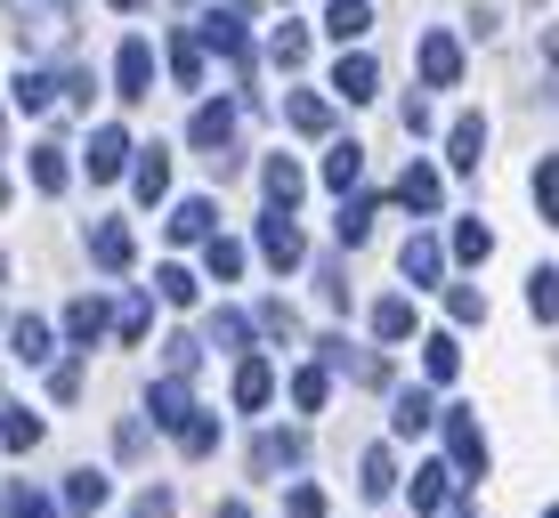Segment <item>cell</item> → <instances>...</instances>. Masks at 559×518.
Masks as SVG:
<instances>
[{"instance_id":"6da1fadb","label":"cell","mask_w":559,"mask_h":518,"mask_svg":"<svg viewBox=\"0 0 559 518\" xmlns=\"http://www.w3.org/2000/svg\"><path fill=\"white\" fill-rule=\"evenodd\" d=\"M195 41H203V49H219L227 65L252 82V33H243V16H236V9H211L203 25H195Z\"/></svg>"},{"instance_id":"7a4b0ae2","label":"cell","mask_w":559,"mask_h":518,"mask_svg":"<svg viewBox=\"0 0 559 518\" xmlns=\"http://www.w3.org/2000/svg\"><path fill=\"white\" fill-rule=\"evenodd\" d=\"M447 454H454V478H487V437H478L471 406L447 413Z\"/></svg>"},{"instance_id":"3957f363","label":"cell","mask_w":559,"mask_h":518,"mask_svg":"<svg viewBox=\"0 0 559 518\" xmlns=\"http://www.w3.org/2000/svg\"><path fill=\"white\" fill-rule=\"evenodd\" d=\"M236 113H243V106H227V98L203 106L195 122H187V146H203L211 162H236V155H227V138H236Z\"/></svg>"},{"instance_id":"277c9868","label":"cell","mask_w":559,"mask_h":518,"mask_svg":"<svg viewBox=\"0 0 559 518\" xmlns=\"http://www.w3.org/2000/svg\"><path fill=\"white\" fill-rule=\"evenodd\" d=\"M211 227H219V210H211V195H187V203H179V210L163 219V236H170V252H187V243H219Z\"/></svg>"},{"instance_id":"5b68a950","label":"cell","mask_w":559,"mask_h":518,"mask_svg":"<svg viewBox=\"0 0 559 518\" xmlns=\"http://www.w3.org/2000/svg\"><path fill=\"white\" fill-rule=\"evenodd\" d=\"M317 357L324 364H341V373H349V381H365V389H381V381H390V357H373V349H357V340H317Z\"/></svg>"},{"instance_id":"8992f818","label":"cell","mask_w":559,"mask_h":518,"mask_svg":"<svg viewBox=\"0 0 559 518\" xmlns=\"http://www.w3.org/2000/svg\"><path fill=\"white\" fill-rule=\"evenodd\" d=\"M146 413H154V430L187 437V421H195V389H187V381H154V389H146Z\"/></svg>"},{"instance_id":"52a82bcc","label":"cell","mask_w":559,"mask_h":518,"mask_svg":"<svg viewBox=\"0 0 559 518\" xmlns=\"http://www.w3.org/2000/svg\"><path fill=\"white\" fill-rule=\"evenodd\" d=\"M260 252H267V267H300L308 236L293 227V210H267V219H260Z\"/></svg>"},{"instance_id":"ba28073f","label":"cell","mask_w":559,"mask_h":518,"mask_svg":"<svg viewBox=\"0 0 559 518\" xmlns=\"http://www.w3.org/2000/svg\"><path fill=\"white\" fill-rule=\"evenodd\" d=\"M421 82H430V89L462 82V41H454V33H421Z\"/></svg>"},{"instance_id":"9c48e42d","label":"cell","mask_w":559,"mask_h":518,"mask_svg":"<svg viewBox=\"0 0 559 518\" xmlns=\"http://www.w3.org/2000/svg\"><path fill=\"white\" fill-rule=\"evenodd\" d=\"M308 462V437L300 430H260L252 437V470H300Z\"/></svg>"},{"instance_id":"30bf717a","label":"cell","mask_w":559,"mask_h":518,"mask_svg":"<svg viewBox=\"0 0 559 518\" xmlns=\"http://www.w3.org/2000/svg\"><path fill=\"white\" fill-rule=\"evenodd\" d=\"M227 397H236L243 413H260L267 397H276V364H267V357H243V364H236V381H227Z\"/></svg>"},{"instance_id":"8fae6325","label":"cell","mask_w":559,"mask_h":518,"mask_svg":"<svg viewBox=\"0 0 559 518\" xmlns=\"http://www.w3.org/2000/svg\"><path fill=\"white\" fill-rule=\"evenodd\" d=\"M90 260H98V267H114V276H130V267H139V243H130V227L98 219V227H90Z\"/></svg>"},{"instance_id":"7c38bea8","label":"cell","mask_w":559,"mask_h":518,"mask_svg":"<svg viewBox=\"0 0 559 518\" xmlns=\"http://www.w3.org/2000/svg\"><path fill=\"white\" fill-rule=\"evenodd\" d=\"M114 82H122V106H139L146 82H154V49L146 41H122V49H114Z\"/></svg>"},{"instance_id":"4fadbf2b","label":"cell","mask_w":559,"mask_h":518,"mask_svg":"<svg viewBox=\"0 0 559 518\" xmlns=\"http://www.w3.org/2000/svg\"><path fill=\"white\" fill-rule=\"evenodd\" d=\"M130 155H139V146L122 138V122H106L98 138H90V162H82V170H90V179H122V162H130Z\"/></svg>"},{"instance_id":"5bb4252c","label":"cell","mask_w":559,"mask_h":518,"mask_svg":"<svg viewBox=\"0 0 559 518\" xmlns=\"http://www.w3.org/2000/svg\"><path fill=\"white\" fill-rule=\"evenodd\" d=\"M333 89H341L349 106L381 98V65H373V57H341V65H333Z\"/></svg>"},{"instance_id":"9a60e30c","label":"cell","mask_w":559,"mask_h":518,"mask_svg":"<svg viewBox=\"0 0 559 518\" xmlns=\"http://www.w3.org/2000/svg\"><path fill=\"white\" fill-rule=\"evenodd\" d=\"M260 186H267V203H276V210H293V203H300V186H308V170H300L293 155H267Z\"/></svg>"},{"instance_id":"2e32d148","label":"cell","mask_w":559,"mask_h":518,"mask_svg":"<svg viewBox=\"0 0 559 518\" xmlns=\"http://www.w3.org/2000/svg\"><path fill=\"white\" fill-rule=\"evenodd\" d=\"M284 113H293L300 138H333V106H324L317 89H293V106H284Z\"/></svg>"},{"instance_id":"e0dca14e","label":"cell","mask_w":559,"mask_h":518,"mask_svg":"<svg viewBox=\"0 0 559 518\" xmlns=\"http://www.w3.org/2000/svg\"><path fill=\"white\" fill-rule=\"evenodd\" d=\"M66 179H73L66 146H57V138H41V146H33V186H41V195H66Z\"/></svg>"},{"instance_id":"ac0fdd59","label":"cell","mask_w":559,"mask_h":518,"mask_svg":"<svg viewBox=\"0 0 559 518\" xmlns=\"http://www.w3.org/2000/svg\"><path fill=\"white\" fill-rule=\"evenodd\" d=\"M478 155H487V122H478V113H462L454 138H447V162H454V170H478Z\"/></svg>"},{"instance_id":"d6986e66","label":"cell","mask_w":559,"mask_h":518,"mask_svg":"<svg viewBox=\"0 0 559 518\" xmlns=\"http://www.w3.org/2000/svg\"><path fill=\"white\" fill-rule=\"evenodd\" d=\"M106 324H114L106 300H73V309H66V340H73V349H90V340H98Z\"/></svg>"},{"instance_id":"ffe728a7","label":"cell","mask_w":559,"mask_h":518,"mask_svg":"<svg viewBox=\"0 0 559 518\" xmlns=\"http://www.w3.org/2000/svg\"><path fill=\"white\" fill-rule=\"evenodd\" d=\"M373 219H381V195H365V186H357V195L349 203H341V243H365V236H373Z\"/></svg>"},{"instance_id":"44dd1931","label":"cell","mask_w":559,"mask_h":518,"mask_svg":"<svg viewBox=\"0 0 559 518\" xmlns=\"http://www.w3.org/2000/svg\"><path fill=\"white\" fill-rule=\"evenodd\" d=\"M447 486H454V470H447V462L414 470V510H421V518H438V510H447Z\"/></svg>"},{"instance_id":"7402d4cb","label":"cell","mask_w":559,"mask_h":518,"mask_svg":"<svg viewBox=\"0 0 559 518\" xmlns=\"http://www.w3.org/2000/svg\"><path fill=\"white\" fill-rule=\"evenodd\" d=\"M438 195H447V186H438L430 162H414L406 179H397V203H406V210H438Z\"/></svg>"},{"instance_id":"603a6c76","label":"cell","mask_w":559,"mask_h":518,"mask_svg":"<svg viewBox=\"0 0 559 518\" xmlns=\"http://www.w3.org/2000/svg\"><path fill=\"white\" fill-rule=\"evenodd\" d=\"M390 421H397V437H421V430H430V389H397V406H390Z\"/></svg>"},{"instance_id":"cb8c5ba5","label":"cell","mask_w":559,"mask_h":518,"mask_svg":"<svg viewBox=\"0 0 559 518\" xmlns=\"http://www.w3.org/2000/svg\"><path fill=\"white\" fill-rule=\"evenodd\" d=\"M365 25H373V0H333V9H324V33H333V41H357Z\"/></svg>"},{"instance_id":"d4e9b609","label":"cell","mask_w":559,"mask_h":518,"mask_svg":"<svg viewBox=\"0 0 559 518\" xmlns=\"http://www.w3.org/2000/svg\"><path fill=\"white\" fill-rule=\"evenodd\" d=\"M130 186H139V203H163L170 195V155H163V146H146V155H139V179H130Z\"/></svg>"},{"instance_id":"484cf974","label":"cell","mask_w":559,"mask_h":518,"mask_svg":"<svg viewBox=\"0 0 559 518\" xmlns=\"http://www.w3.org/2000/svg\"><path fill=\"white\" fill-rule=\"evenodd\" d=\"M0 446H9V454H33V446H41V413L9 406V413H0Z\"/></svg>"},{"instance_id":"4316f807","label":"cell","mask_w":559,"mask_h":518,"mask_svg":"<svg viewBox=\"0 0 559 518\" xmlns=\"http://www.w3.org/2000/svg\"><path fill=\"white\" fill-rule=\"evenodd\" d=\"M397 494V462H390V446H365V503H390Z\"/></svg>"},{"instance_id":"83f0119b","label":"cell","mask_w":559,"mask_h":518,"mask_svg":"<svg viewBox=\"0 0 559 518\" xmlns=\"http://www.w3.org/2000/svg\"><path fill=\"white\" fill-rule=\"evenodd\" d=\"M397 267H406V284H438V267H447V252H438V236H414V243H406V260H397Z\"/></svg>"},{"instance_id":"f1b7e54d","label":"cell","mask_w":559,"mask_h":518,"mask_svg":"<svg viewBox=\"0 0 559 518\" xmlns=\"http://www.w3.org/2000/svg\"><path fill=\"white\" fill-rule=\"evenodd\" d=\"M170 73H179V89H203V41L195 33H170Z\"/></svg>"},{"instance_id":"f546056e","label":"cell","mask_w":559,"mask_h":518,"mask_svg":"<svg viewBox=\"0 0 559 518\" xmlns=\"http://www.w3.org/2000/svg\"><path fill=\"white\" fill-rule=\"evenodd\" d=\"M357 170H365V146L341 138L333 155H324V186H341V195H357Z\"/></svg>"},{"instance_id":"4dcf8cb0","label":"cell","mask_w":559,"mask_h":518,"mask_svg":"<svg viewBox=\"0 0 559 518\" xmlns=\"http://www.w3.org/2000/svg\"><path fill=\"white\" fill-rule=\"evenodd\" d=\"M324 397H333V373H324V364H300V373H293V406L324 413Z\"/></svg>"},{"instance_id":"1f68e13d","label":"cell","mask_w":559,"mask_h":518,"mask_svg":"<svg viewBox=\"0 0 559 518\" xmlns=\"http://www.w3.org/2000/svg\"><path fill=\"white\" fill-rule=\"evenodd\" d=\"M9 340H16V357H25V364H49V324L41 316H16Z\"/></svg>"},{"instance_id":"d6a6232c","label":"cell","mask_w":559,"mask_h":518,"mask_svg":"<svg viewBox=\"0 0 559 518\" xmlns=\"http://www.w3.org/2000/svg\"><path fill=\"white\" fill-rule=\"evenodd\" d=\"M146 324H154L146 292H122V300H114V333H122V340H146Z\"/></svg>"},{"instance_id":"836d02e7","label":"cell","mask_w":559,"mask_h":518,"mask_svg":"<svg viewBox=\"0 0 559 518\" xmlns=\"http://www.w3.org/2000/svg\"><path fill=\"white\" fill-rule=\"evenodd\" d=\"M527 309L544 324H559V267H535V276H527Z\"/></svg>"},{"instance_id":"e575fe53","label":"cell","mask_w":559,"mask_h":518,"mask_svg":"<svg viewBox=\"0 0 559 518\" xmlns=\"http://www.w3.org/2000/svg\"><path fill=\"white\" fill-rule=\"evenodd\" d=\"M98 503H106V478H98V470H73V478H66V510H82V518H90Z\"/></svg>"},{"instance_id":"d590c367","label":"cell","mask_w":559,"mask_h":518,"mask_svg":"<svg viewBox=\"0 0 559 518\" xmlns=\"http://www.w3.org/2000/svg\"><path fill=\"white\" fill-rule=\"evenodd\" d=\"M154 292H163L170 309H195V276H187L179 260H170V267H154Z\"/></svg>"},{"instance_id":"8d00e7d4","label":"cell","mask_w":559,"mask_h":518,"mask_svg":"<svg viewBox=\"0 0 559 518\" xmlns=\"http://www.w3.org/2000/svg\"><path fill=\"white\" fill-rule=\"evenodd\" d=\"M535 210H544V219L559 227V155H544V162H535Z\"/></svg>"},{"instance_id":"74e56055","label":"cell","mask_w":559,"mask_h":518,"mask_svg":"<svg viewBox=\"0 0 559 518\" xmlns=\"http://www.w3.org/2000/svg\"><path fill=\"white\" fill-rule=\"evenodd\" d=\"M203 340H211V349H236V340H252V316H243V309H219Z\"/></svg>"},{"instance_id":"f35d334b","label":"cell","mask_w":559,"mask_h":518,"mask_svg":"<svg viewBox=\"0 0 559 518\" xmlns=\"http://www.w3.org/2000/svg\"><path fill=\"white\" fill-rule=\"evenodd\" d=\"M487 252H495V236H487L478 219H462V227H454V260H462V267H478Z\"/></svg>"},{"instance_id":"ab89813d","label":"cell","mask_w":559,"mask_h":518,"mask_svg":"<svg viewBox=\"0 0 559 518\" xmlns=\"http://www.w3.org/2000/svg\"><path fill=\"white\" fill-rule=\"evenodd\" d=\"M373 333L381 340H406L414 333V309H406V300H373Z\"/></svg>"},{"instance_id":"60d3db41","label":"cell","mask_w":559,"mask_h":518,"mask_svg":"<svg viewBox=\"0 0 559 518\" xmlns=\"http://www.w3.org/2000/svg\"><path fill=\"white\" fill-rule=\"evenodd\" d=\"M252 333H267V340H293L300 324H293V309H276V300H267V309H252Z\"/></svg>"},{"instance_id":"b9f144b4","label":"cell","mask_w":559,"mask_h":518,"mask_svg":"<svg viewBox=\"0 0 559 518\" xmlns=\"http://www.w3.org/2000/svg\"><path fill=\"white\" fill-rule=\"evenodd\" d=\"M267 57H276V65H300L308 57V25H284L276 41H267Z\"/></svg>"},{"instance_id":"7bdbcfd3","label":"cell","mask_w":559,"mask_h":518,"mask_svg":"<svg viewBox=\"0 0 559 518\" xmlns=\"http://www.w3.org/2000/svg\"><path fill=\"white\" fill-rule=\"evenodd\" d=\"M211 276H219V284H227V276H243V243H236V236L211 243Z\"/></svg>"},{"instance_id":"ee69618b","label":"cell","mask_w":559,"mask_h":518,"mask_svg":"<svg viewBox=\"0 0 559 518\" xmlns=\"http://www.w3.org/2000/svg\"><path fill=\"white\" fill-rule=\"evenodd\" d=\"M447 316H454V324H478V316H487V300H478L471 284H454V292H447Z\"/></svg>"},{"instance_id":"f6af8a7d","label":"cell","mask_w":559,"mask_h":518,"mask_svg":"<svg viewBox=\"0 0 559 518\" xmlns=\"http://www.w3.org/2000/svg\"><path fill=\"white\" fill-rule=\"evenodd\" d=\"M317 292H324V309H349V276H341V267H333V260H324V267H317Z\"/></svg>"},{"instance_id":"bcb514c9","label":"cell","mask_w":559,"mask_h":518,"mask_svg":"<svg viewBox=\"0 0 559 518\" xmlns=\"http://www.w3.org/2000/svg\"><path fill=\"white\" fill-rule=\"evenodd\" d=\"M454 373H462V349L438 333V340H430V381H454Z\"/></svg>"},{"instance_id":"7dc6e473","label":"cell","mask_w":559,"mask_h":518,"mask_svg":"<svg viewBox=\"0 0 559 518\" xmlns=\"http://www.w3.org/2000/svg\"><path fill=\"white\" fill-rule=\"evenodd\" d=\"M170 510H179V494H170V486H146L139 503H130V518H170Z\"/></svg>"},{"instance_id":"c3c4849f","label":"cell","mask_w":559,"mask_h":518,"mask_svg":"<svg viewBox=\"0 0 559 518\" xmlns=\"http://www.w3.org/2000/svg\"><path fill=\"white\" fill-rule=\"evenodd\" d=\"M49 98H57V89L41 82V73H16V106H25V113H41Z\"/></svg>"},{"instance_id":"681fc988","label":"cell","mask_w":559,"mask_h":518,"mask_svg":"<svg viewBox=\"0 0 559 518\" xmlns=\"http://www.w3.org/2000/svg\"><path fill=\"white\" fill-rule=\"evenodd\" d=\"M179 446H187V454H211V446H219V421H211V413H195V421H187V437H179Z\"/></svg>"},{"instance_id":"f907efd6","label":"cell","mask_w":559,"mask_h":518,"mask_svg":"<svg viewBox=\"0 0 559 518\" xmlns=\"http://www.w3.org/2000/svg\"><path fill=\"white\" fill-rule=\"evenodd\" d=\"M57 98H66V106H90V98H98V82H90V73H82V65H73V73H66V82H57Z\"/></svg>"},{"instance_id":"816d5d0a","label":"cell","mask_w":559,"mask_h":518,"mask_svg":"<svg viewBox=\"0 0 559 518\" xmlns=\"http://www.w3.org/2000/svg\"><path fill=\"white\" fill-rule=\"evenodd\" d=\"M293 518H333V503H324L317 486H293Z\"/></svg>"},{"instance_id":"f5cc1de1","label":"cell","mask_w":559,"mask_h":518,"mask_svg":"<svg viewBox=\"0 0 559 518\" xmlns=\"http://www.w3.org/2000/svg\"><path fill=\"white\" fill-rule=\"evenodd\" d=\"M9 510H16V518H57V503H49V494H33V486H25V494H16V503H9Z\"/></svg>"},{"instance_id":"db71d44e","label":"cell","mask_w":559,"mask_h":518,"mask_svg":"<svg viewBox=\"0 0 559 518\" xmlns=\"http://www.w3.org/2000/svg\"><path fill=\"white\" fill-rule=\"evenodd\" d=\"M49 397H82V364H57V373H49Z\"/></svg>"},{"instance_id":"11a10c76","label":"cell","mask_w":559,"mask_h":518,"mask_svg":"<svg viewBox=\"0 0 559 518\" xmlns=\"http://www.w3.org/2000/svg\"><path fill=\"white\" fill-rule=\"evenodd\" d=\"M170 364H179V373H195V364H203V340L179 333V340H170Z\"/></svg>"},{"instance_id":"9f6ffc18","label":"cell","mask_w":559,"mask_h":518,"mask_svg":"<svg viewBox=\"0 0 559 518\" xmlns=\"http://www.w3.org/2000/svg\"><path fill=\"white\" fill-rule=\"evenodd\" d=\"M219 518H252V503H219Z\"/></svg>"},{"instance_id":"6f0895ef","label":"cell","mask_w":559,"mask_h":518,"mask_svg":"<svg viewBox=\"0 0 559 518\" xmlns=\"http://www.w3.org/2000/svg\"><path fill=\"white\" fill-rule=\"evenodd\" d=\"M438 518H471V510H462V503H454V510H438Z\"/></svg>"},{"instance_id":"680465c9","label":"cell","mask_w":559,"mask_h":518,"mask_svg":"<svg viewBox=\"0 0 559 518\" xmlns=\"http://www.w3.org/2000/svg\"><path fill=\"white\" fill-rule=\"evenodd\" d=\"M0 210H9V179H0Z\"/></svg>"},{"instance_id":"91938a15","label":"cell","mask_w":559,"mask_h":518,"mask_svg":"<svg viewBox=\"0 0 559 518\" xmlns=\"http://www.w3.org/2000/svg\"><path fill=\"white\" fill-rule=\"evenodd\" d=\"M114 9H139V0H114Z\"/></svg>"},{"instance_id":"94428289","label":"cell","mask_w":559,"mask_h":518,"mask_svg":"<svg viewBox=\"0 0 559 518\" xmlns=\"http://www.w3.org/2000/svg\"><path fill=\"white\" fill-rule=\"evenodd\" d=\"M544 518H559V503H551V510H544Z\"/></svg>"},{"instance_id":"6125c7cd","label":"cell","mask_w":559,"mask_h":518,"mask_svg":"<svg viewBox=\"0 0 559 518\" xmlns=\"http://www.w3.org/2000/svg\"><path fill=\"white\" fill-rule=\"evenodd\" d=\"M0 267H9V260H0Z\"/></svg>"},{"instance_id":"be15d7a7","label":"cell","mask_w":559,"mask_h":518,"mask_svg":"<svg viewBox=\"0 0 559 518\" xmlns=\"http://www.w3.org/2000/svg\"><path fill=\"white\" fill-rule=\"evenodd\" d=\"M0 113H9V106H0Z\"/></svg>"}]
</instances>
